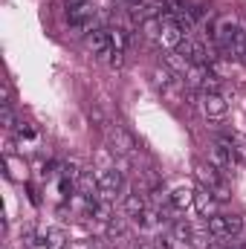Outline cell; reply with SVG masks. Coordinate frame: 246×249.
<instances>
[{
  "mask_svg": "<svg viewBox=\"0 0 246 249\" xmlns=\"http://www.w3.org/2000/svg\"><path fill=\"white\" fill-rule=\"evenodd\" d=\"M238 29H241V20L235 15H223L211 26V41L223 53V58H235V35H238Z\"/></svg>",
  "mask_w": 246,
  "mask_h": 249,
  "instance_id": "obj_1",
  "label": "cell"
},
{
  "mask_svg": "<svg viewBox=\"0 0 246 249\" xmlns=\"http://www.w3.org/2000/svg\"><path fill=\"white\" fill-rule=\"evenodd\" d=\"M194 177L200 180V186L209 188L214 197H217V203H223V200H229V186H226V180L220 177V168L217 165H211V162H203V160H197L194 162Z\"/></svg>",
  "mask_w": 246,
  "mask_h": 249,
  "instance_id": "obj_2",
  "label": "cell"
},
{
  "mask_svg": "<svg viewBox=\"0 0 246 249\" xmlns=\"http://www.w3.org/2000/svg\"><path fill=\"white\" fill-rule=\"evenodd\" d=\"M209 162L217 165L223 174H232L235 165H238V151H235V142H232V133L226 136H217L209 148Z\"/></svg>",
  "mask_w": 246,
  "mask_h": 249,
  "instance_id": "obj_3",
  "label": "cell"
},
{
  "mask_svg": "<svg viewBox=\"0 0 246 249\" xmlns=\"http://www.w3.org/2000/svg\"><path fill=\"white\" fill-rule=\"evenodd\" d=\"M105 142H107V148H110L119 160H127V157L136 154V139H133V133L119 122H110V127L105 130Z\"/></svg>",
  "mask_w": 246,
  "mask_h": 249,
  "instance_id": "obj_4",
  "label": "cell"
},
{
  "mask_svg": "<svg viewBox=\"0 0 246 249\" xmlns=\"http://www.w3.org/2000/svg\"><path fill=\"white\" fill-rule=\"evenodd\" d=\"M241 229H244L241 214H211L209 217V232L214 241H232L235 235H241Z\"/></svg>",
  "mask_w": 246,
  "mask_h": 249,
  "instance_id": "obj_5",
  "label": "cell"
},
{
  "mask_svg": "<svg viewBox=\"0 0 246 249\" xmlns=\"http://www.w3.org/2000/svg\"><path fill=\"white\" fill-rule=\"evenodd\" d=\"M174 53H180L188 64H197V67H209V64L217 58L211 47H206V44H200V41H194V38H183Z\"/></svg>",
  "mask_w": 246,
  "mask_h": 249,
  "instance_id": "obj_6",
  "label": "cell"
},
{
  "mask_svg": "<svg viewBox=\"0 0 246 249\" xmlns=\"http://www.w3.org/2000/svg\"><path fill=\"white\" fill-rule=\"evenodd\" d=\"M96 180H99V194H102V200H116V194H122V188H124V177H122V171H116V168L99 171Z\"/></svg>",
  "mask_w": 246,
  "mask_h": 249,
  "instance_id": "obj_7",
  "label": "cell"
},
{
  "mask_svg": "<svg viewBox=\"0 0 246 249\" xmlns=\"http://www.w3.org/2000/svg\"><path fill=\"white\" fill-rule=\"evenodd\" d=\"M200 107L206 119H223L229 113V102L223 93H200Z\"/></svg>",
  "mask_w": 246,
  "mask_h": 249,
  "instance_id": "obj_8",
  "label": "cell"
},
{
  "mask_svg": "<svg viewBox=\"0 0 246 249\" xmlns=\"http://www.w3.org/2000/svg\"><path fill=\"white\" fill-rule=\"evenodd\" d=\"M87 44H90V50H93L96 58H105V61H107V55L113 53V44H110V32H107V29L90 32V35H87Z\"/></svg>",
  "mask_w": 246,
  "mask_h": 249,
  "instance_id": "obj_9",
  "label": "cell"
},
{
  "mask_svg": "<svg viewBox=\"0 0 246 249\" xmlns=\"http://www.w3.org/2000/svg\"><path fill=\"white\" fill-rule=\"evenodd\" d=\"M122 206H124V212H127L130 217H139V214H142V212L148 209V194L136 188V191L124 194V203H122Z\"/></svg>",
  "mask_w": 246,
  "mask_h": 249,
  "instance_id": "obj_10",
  "label": "cell"
},
{
  "mask_svg": "<svg viewBox=\"0 0 246 249\" xmlns=\"http://www.w3.org/2000/svg\"><path fill=\"white\" fill-rule=\"evenodd\" d=\"M214 203H217V197H211L209 188H197L194 191V206H197V212L203 217H211L214 214Z\"/></svg>",
  "mask_w": 246,
  "mask_h": 249,
  "instance_id": "obj_11",
  "label": "cell"
},
{
  "mask_svg": "<svg viewBox=\"0 0 246 249\" xmlns=\"http://www.w3.org/2000/svg\"><path fill=\"white\" fill-rule=\"evenodd\" d=\"M194 203V191L191 188H177V191H171V209L174 212H185L188 206Z\"/></svg>",
  "mask_w": 246,
  "mask_h": 249,
  "instance_id": "obj_12",
  "label": "cell"
},
{
  "mask_svg": "<svg viewBox=\"0 0 246 249\" xmlns=\"http://www.w3.org/2000/svg\"><path fill=\"white\" fill-rule=\"evenodd\" d=\"M41 244L47 249H64L67 247V232H64L61 226H53V229H47V235H44Z\"/></svg>",
  "mask_w": 246,
  "mask_h": 249,
  "instance_id": "obj_13",
  "label": "cell"
},
{
  "mask_svg": "<svg viewBox=\"0 0 246 249\" xmlns=\"http://www.w3.org/2000/svg\"><path fill=\"white\" fill-rule=\"evenodd\" d=\"M124 235H127L124 217H110V220H107V238H110V241H122Z\"/></svg>",
  "mask_w": 246,
  "mask_h": 249,
  "instance_id": "obj_14",
  "label": "cell"
},
{
  "mask_svg": "<svg viewBox=\"0 0 246 249\" xmlns=\"http://www.w3.org/2000/svg\"><path fill=\"white\" fill-rule=\"evenodd\" d=\"M87 116H90V122L99 124L102 130H107V127H110V119L105 116V110H102L99 105H90V107H87Z\"/></svg>",
  "mask_w": 246,
  "mask_h": 249,
  "instance_id": "obj_15",
  "label": "cell"
},
{
  "mask_svg": "<svg viewBox=\"0 0 246 249\" xmlns=\"http://www.w3.org/2000/svg\"><path fill=\"white\" fill-rule=\"evenodd\" d=\"M136 220H139V226H142V229H151V226H157V223H159V209H145Z\"/></svg>",
  "mask_w": 246,
  "mask_h": 249,
  "instance_id": "obj_16",
  "label": "cell"
},
{
  "mask_svg": "<svg viewBox=\"0 0 246 249\" xmlns=\"http://www.w3.org/2000/svg\"><path fill=\"white\" fill-rule=\"evenodd\" d=\"M110 32V44H113V50H124L127 47V29H107Z\"/></svg>",
  "mask_w": 246,
  "mask_h": 249,
  "instance_id": "obj_17",
  "label": "cell"
},
{
  "mask_svg": "<svg viewBox=\"0 0 246 249\" xmlns=\"http://www.w3.org/2000/svg\"><path fill=\"white\" fill-rule=\"evenodd\" d=\"M0 119H3V127L6 130H15L18 127V119H15V110H12V105H3V110H0Z\"/></svg>",
  "mask_w": 246,
  "mask_h": 249,
  "instance_id": "obj_18",
  "label": "cell"
},
{
  "mask_svg": "<svg viewBox=\"0 0 246 249\" xmlns=\"http://www.w3.org/2000/svg\"><path fill=\"white\" fill-rule=\"evenodd\" d=\"M232 142H235L238 157H244V160H246V133H232Z\"/></svg>",
  "mask_w": 246,
  "mask_h": 249,
  "instance_id": "obj_19",
  "label": "cell"
},
{
  "mask_svg": "<svg viewBox=\"0 0 246 249\" xmlns=\"http://www.w3.org/2000/svg\"><path fill=\"white\" fill-rule=\"evenodd\" d=\"M107 64H110L113 70H119V67L124 64V50H113V53L107 55Z\"/></svg>",
  "mask_w": 246,
  "mask_h": 249,
  "instance_id": "obj_20",
  "label": "cell"
},
{
  "mask_svg": "<svg viewBox=\"0 0 246 249\" xmlns=\"http://www.w3.org/2000/svg\"><path fill=\"white\" fill-rule=\"evenodd\" d=\"M127 249H151V241H139V238H136V241L127 244Z\"/></svg>",
  "mask_w": 246,
  "mask_h": 249,
  "instance_id": "obj_21",
  "label": "cell"
},
{
  "mask_svg": "<svg viewBox=\"0 0 246 249\" xmlns=\"http://www.w3.org/2000/svg\"><path fill=\"white\" fill-rule=\"evenodd\" d=\"M241 249H246V241H241Z\"/></svg>",
  "mask_w": 246,
  "mask_h": 249,
  "instance_id": "obj_22",
  "label": "cell"
},
{
  "mask_svg": "<svg viewBox=\"0 0 246 249\" xmlns=\"http://www.w3.org/2000/svg\"><path fill=\"white\" fill-rule=\"evenodd\" d=\"M122 3H133V0H122Z\"/></svg>",
  "mask_w": 246,
  "mask_h": 249,
  "instance_id": "obj_23",
  "label": "cell"
},
{
  "mask_svg": "<svg viewBox=\"0 0 246 249\" xmlns=\"http://www.w3.org/2000/svg\"><path fill=\"white\" fill-rule=\"evenodd\" d=\"M244 61H246V55H244Z\"/></svg>",
  "mask_w": 246,
  "mask_h": 249,
  "instance_id": "obj_24",
  "label": "cell"
}]
</instances>
